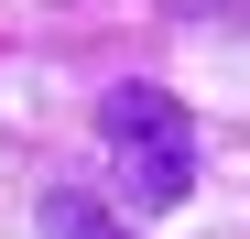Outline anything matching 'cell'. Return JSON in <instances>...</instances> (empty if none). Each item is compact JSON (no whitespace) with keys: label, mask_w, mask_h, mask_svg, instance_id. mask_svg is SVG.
<instances>
[{"label":"cell","mask_w":250,"mask_h":239,"mask_svg":"<svg viewBox=\"0 0 250 239\" xmlns=\"http://www.w3.org/2000/svg\"><path fill=\"white\" fill-rule=\"evenodd\" d=\"M98 141H109V185L131 196V207H185L196 196V120H185V98L174 87H109L98 98Z\"/></svg>","instance_id":"obj_1"},{"label":"cell","mask_w":250,"mask_h":239,"mask_svg":"<svg viewBox=\"0 0 250 239\" xmlns=\"http://www.w3.org/2000/svg\"><path fill=\"white\" fill-rule=\"evenodd\" d=\"M44 228H55V239H131L98 196H44Z\"/></svg>","instance_id":"obj_2"},{"label":"cell","mask_w":250,"mask_h":239,"mask_svg":"<svg viewBox=\"0 0 250 239\" xmlns=\"http://www.w3.org/2000/svg\"><path fill=\"white\" fill-rule=\"evenodd\" d=\"M174 22H218V33H250V0H163Z\"/></svg>","instance_id":"obj_3"}]
</instances>
